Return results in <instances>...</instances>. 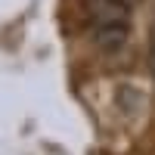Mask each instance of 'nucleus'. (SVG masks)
<instances>
[{"mask_svg":"<svg viewBox=\"0 0 155 155\" xmlns=\"http://www.w3.org/2000/svg\"><path fill=\"white\" fill-rule=\"evenodd\" d=\"M87 16L102 50H118L130 34V9L124 0H87Z\"/></svg>","mask_w":155,"mask_h":155,"instance_id":"obj_1","label":"nucleus"},{"mask_svg":"<svg viewBox=\"0 0 155 155\" xmlns=\"http://www.w3.org/2000/svg\"><path fill=\"white\" fill-rule=\"evenodd\" d=\"M149 65H152V78H155V28H152V44H149Z\"/></svg>","mask_w":155,"mask_h":155,"instance_id":"obj_2","label":"nucleus"}]
</instances>
